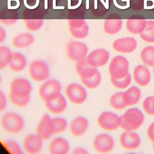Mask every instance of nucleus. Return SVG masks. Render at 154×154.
I'll list each match as a JSON object with an SVG mask.
<instances>
[{
    "mask_svg": "<svg viewBox=\"0 0 154 154\" xmlns=\"http://www.w3.org/2000/svg\"><path fill=\"white\" fill-rule=\"evenodd\" d=\"M47 14V10L42 6L26 8L22 12V18L26 28L31 31L41 28L43 24V17Z\"/></svg>",
    "mask_w": 154,
    "mask_h": 154,
    "instance_id": "nucleus-1",
    "label": "nucleus"
},
{
    "mask_svg": "<svg viewBox=\"0 0 154 154\" xmlns=\"http://www.w3.org/2000/svg\"><path fill=\"white\" fill-rule=\"evenodd\" d=\"M120 127L126 131L138 129L144 122V116L137 108L128 109L120 117Z\"/></svg>",
    "mask_w": 154,
    "mask_h": 154,
    "instance_id": "nucleus-2",
    "label": "nucleus"
},
{
    "mask_svg": "<svg viewBox=\"0 0 154 154\" xmlns=\"http://www.w3.org/2000/svg\"><path fill=\"white\" fill-rule=\"evenodd\" d=\"M1 125L4 131L11 134H17L23 128V118L18 114L8 112L5 113L1 120Z\"/></svg>",
    "mask_w": 154,
    "mask_h": 154,
    "instance_id": "nucleus-3",
    "label": "nucleus"
},
{
    "mask_svg": "<svg viewBox=\"0 0 154 154\" xmlns=\"http://www.w3.org/2000/svg\"><path fill=\"white\" fill-rule=\"evenodd\" d=\"M61 85L56 79H49L43 83L39 88L40 98L45 102L51 100L61 93Z\"/></svg>",
    "mask_w": 154,
    "mask_h": 154,
    "instance_id": "nucleus-4",
    "label": "nucleus"
},
{
    "mask_svg": "<svg viewBox=\"0 0 154 154\" xmlns=\"http://www.w3.org/2000/svg\"><path fill=\"white\" fill-rule=\"evenodd\" d=\"M129 62L123 56L117 55L114 57L109 66V72L111 78L120 79L128 73Z\"/></svg>",
    "mask_w": 154,
    "mask_h": 154,
    "instance_id": "nucleus-5",
    "label": "nucleus"
},
{
    "mask_svg": "<svg viewBox=\"0 0 154 154\" xmlns=\"http://www.w3.org/2000/svg\"><path fill=\"white\" fill-rule=\"evenodd\" d=\"M29 73L32 79L37 82H41L49 77L50 69L45 61L35 60L29 65Z\"/></svg>",
    "mask_w": 154,
    "mask_h": 154,
    "instance_id": "nucleus-6",
    "label": "nucleus"
},
{
    "mask_svg": "<svg viewBox=\"0 0 154 154\" xmlns=\"http://www.w3.org/2000/svg\"><path fill=\"white\" fill-rule=\"evenodd\" d=\"M32 89V85L28 79L23 78H17L10 83V94L17 97H28L30 96Z\"/></svg>",
    "mask_w": 154,
    "mask_h": 154,
    "instance_id": "nucleus-7",
    "label": "nucleus"
},
{
    "mask_svg": "<svg viewBox=\"0 0 154 154\" xmlns=\"http://www.w3.org/2000/svg\"><path fill=\"white\" fill-rule=\"evenodd\" d=\"M65 93L68 99L75 104L82 103L85 102L87 96L85 89L77 83L69 84L66 88Z\"/></svg>",
    "mask_w": 154,
    "mask_h": 154,
    "instance_id": "nucleus-8",
    "label": "nucleus"
},
{
    "mask_svg": "<svg viewBox=\"0 0 154 154\" xmlns=\"http://www.w3.org/2000/svg\"><path fill=\"white\" fill-rule=\"evenodd\" d=\"M88 52L87 45L79 41L70 42L67 46V54L69 58L75 61L85 58Z\"/></svg>",
    "mask_w": 154,
    "mask_h": 154,
    "instance_id": "nucleus-9",
    "label": "nucleus"
},
{
    "mask_svg": "<svg viewBox=\"0 0 154 154\" xmlns=\"http://www.w3.org/2000/svg\"><path fill=\"white\" fill-rule=\"evenodd\" d=\"M69 29L72 35L75 38H84L88 34L89 27L84 19H68Z\"/></svg>",
    "mask_w": 154,
    "mask_h": 154,
    "instance_id": "nucleus-10",
    "label": "nucleus"
},
{
    "mask_svg": "<svg viewBox=\"0 0 154 154\" xmlns=\"http://www.w3.org/2000/svg\"><path fill=\"white\" fill-rule=\"evenodd\" d=\"M97 123L105 130L114 131L120 126V118L111 112H103L98 117Z\"/></svg>",
    "mask_w": 154,
    "mask_h": 154,
    "instance_id": "nucleus-11",
    "label": "nucleus"
},
{
    "mask_svg": "<svg viewBox=\"0 0 154 154\" xmlns=\"http://www.w3.org/2000/svg\"><path fill=\"white\" fill-rule=\"evenodd\" d=\"M37 134L43 140H48L55 134L54 126L52 121V118L49 114H45L41 118L36 128Z\"/></svg>",
    "mask_w": 154,
    "mask_h": 154,
    "instance_id": "nucleus-12",
    "label": "nucleus"
},
{
    "mask_svg": "<svg viewBox=\"0 0 154 154\" xmlns=\"http://www.w3.org/2000/svg\"><path fill=\"white\" fill-rule=\"evenodd\" d=\"M109 52L104 49H97L91 51L86 57L87 63L94 67H98L105 65L108 59Z\"/></svg>",
    "mask_w": 154,
    "mask_h": 154,
    "instance_id": "nucleus-13",
    "label": "nucleus"
},
{
    "mask_svg": "<svg viewBox=\"0 0 154 154\" xmlns=\"http://www.w3.org/2000/svg\"><path fill=\"white\" fill-rule=\"evenodd\" d=\"M42 140L38 134H29L23 140V149L28 153H38L42 149Z\"/></svg>",
    "mask_w": 154,
    "mask_h": 154,
    "instance_id": "nucleus-14",
    "label": "nucleus"
},
{
    "mask_svg": "<svg viewBox=\"0 0 154 154\" xmlns=\"http://www.w3.org/2000/svg\"><path fill=\"white\" fill-rule=\"evenodd\" d=\"M94 149L99 153H107L110 152L114 147L112 138L105 134L97 135L93 141Z\"/></svg>",
    "mask_w": 154,
    "mask_h": 154,
    "instance_id": "nucleus-15",
    "label": "nucleus"
},
{
    "mask_svg": "<svg viewBox=\"0 0 154 154\" xmlns=\"http://www.w3.org/2000/svg\"><path fill=\"white\" fill-rule=\"evenodd\" d=\"M120 142L122 146L125 149L134 150L139 147L140 139L137 134L131 131H126L121 135Z\"/></svg>",
    "mask_w": 154,
    "mask_h": 154,
    "instance_id": "nucleus-16",
    "label": "nucleus"
},
{
    "mask_svg": "<svg viewBox=\"0 0 154 154\" xmlns=\"http://www.w3.org/2000/svg\"><path fill=\"white\" fill-rule=\"evenodd\" d=\"M122 27V20L117 14H111L105 20L103 23L104 31L109 34L118 32Z\"/></svg>",
    "mask_w": 154,
    "mask_h": 154,
    "instance_id": "nucleus-17",
    "label": "nucleus"
},
{
    "mask_svg": "<svg viewBox=\"0 0 154 154\" xmlns=\"http://www.w3.org/2000/svg\"><path fill=\"white\" fill-rule=\"evenodd\" d=\"M113 48L120 52L130 53L137 48V42L132 37H125L116 40L112 44Z\"/></svg>",
    "mask_w": 154,
    "mask_h": 154,
    "instance_id": "nucleus-18",
    "label": "nucleus"
},
{
    "mask_svg": "<svg viewBox=\"0 0 154 154\" xmlns=\"http://www.w3.org/2000/svg\"><path fill=\"white\" fill-rule=\"evenodd\" d=\"M146 22L143 16L134 15L127 20L126 28L132 34H140L146 28Z\"/></svg>",
    "mask_w": 154,
    "mask_h": 154,
    "instance_id": "nucleus-19",
    "label": "nucleus"
},
{
    "mask_svg": "<svg viewBox=\"0 0 154 154\" xmlns=\"http://www.w3.org/2000/svg\"><path fill=\"white\" fill-rule=\"evenodd\" d=\"M75 70L81 79H87L94 76L99 71L96 67L90 65L85 58L77 61Z\"/></svg>",
    "mask_w": 154,
    "mask_h": 154,
    "instance_id": "nucleus-20",
    "label": "nucleus"
},
{
    "mask_svg": "<svg viewBox=\"0 0 154 154\" xmlns=\"http://www.w3.org/2000/svg\"><path fill=\"white\" fill-rule=\"evenodd\" d=\"M46 108L53 114H60L63 112L67 107V101L65 97L60 94L54 99L45 102Z\"/></svg>",
    "mask_w": 154,
    "mask_h": 154,
    "instance_id": "nucleus-21",
    "label": "nucleus"
},
{
    "mask_svg": "<svg viewBox=\"0 0 154 154\" xmlns=\"http://www.w3.org/2000/svg\"><path fill=\"white\" fill-rule=\"evenodd\" d=\"M88 123L87 120L82 116L75 117L70 124V131L73 136L79 137L85 134L87 130Z\"/></svg>",
    "mask_w": 154,
    "mask_h": 154,
    "instance_id": "nucleus-22",
    "label": "nucleus"
},
{
    "mask_svg": "<svg viewBox=\"0 0 154 154\" xmlns=\"http://www.w3.org/2000/svg\"><path fill=\"white\" fill-rule=\"evenodd\" d=\"M48 149L51 154H66L70 149V146L66 140L57 137L51 141Z\"/></svg>",
    "mask_w": 154,
    "mask_h": 154,
    "instance_id": "nucleus-23",
    "label": "nucleus"
},
{
    "mask_svg": "<svg viewBox=\"0 0 154 154\" xmlns=\"http://www.w3.org/2000/svg\"><path fill=\"white\" fill-rule=\"evenodd\" d=\"M134 78L140 85H147L150 80V72L147 67L143 65L137 66L134 71Z\"/></svg>",
    "mask_w": 154,
    "mask_h": 154,
    "instance_id": "nucleus-24",
    "label": "nucleus"
},
{
    "mask_svg": "<svg viewBox=\"0 0 154 154\" xmlns=\"http://www.w3.org/2000/svg\"><path fill=\"white\" fill-rule=\"evenodd\" d=\"M19 13L16 9L5 7L0 11V22L5 25H11L17 22Z\"/></svg>",
    "mask_w": 154,
    "mask_h": 154,
    "instance_id": "nucleus-25",
    "label": "nucleus"
},
{
    "mask_svg": "<svg viewBox=\"0 0 154 154\" xmlns=\"http://www.w3.org/2000/svg\"><path fill=\"white\" fill-rule=\"evenodd\" d=\"M26 59L25 57L20 52H13L11 60L8 64L10 69L15 72L23 70L26 66Z\"/></svg>",
    "mask_w": 154,
    "mask_h": 154,
    "instance_id": "nucleus-26",
    "label": "nucleus"
},
{
    "mask_svg": "<svg viewBox=\"0 0 154 154\" xmlns=\"http://www.w3.org/2000/svg\"><path fill=\"white\" fill-rule=\"evenodd\" d=\"M34 40L33 35L28 32L20 33L14 36L12 40L13 46L16 48H25L31 45Z\"/></svg>",
    "mask_w": 154,
    "mask_h": 154,
    "instance_id": "nucleus-27",
    "label": "nucleus"
},
{
    "mask_svg": "<svg viewBox=\"0 0 154 154\" xmlns=\"http://www.w3.org/2000/svg\"><path fill=\"white\" fill-rule=\"evenodd\" d=\"M141 97V91L136 87L132 86L124 93V100L126 106L136 104Z\"/></svg>",
    "mask_w": 154,
    "mask_h": 154,
    "instance_id": "nucleus-28",
    "label": "nucleus"
},
{
    "mask_svg": "<svg viewBox=\"0 0 154 154\" xmlns=\"http://www.w3.org/2000/svg\"><path fill=\"white\" fill-rule=\"evenodd\" d=\"M141 38L145 42H154V21L148 20L144 29L140 34Z\"/></svg>",
    "mask_w": 154,
    "mask_h": 154,
    "instance_id": "nucleus-29",
    "label": "nucleus"
},
{
    "mask_svg": "<svg viewBox=\"0 0 154 154\" xmlns=\"http://www.w3.org/2000/svg\"><path fill=\"white\" fill-rule=\"evenodd\" d=\"M141 58L146 65L154 66V46L144 48L141 52Z\"/></svg>",
    "mask_w": 154,
    "mask_h": 154,
    "instance_id": "nucleus-30",
    "label": "nucleus"
},
{
    "mask_svg": "<svg viewBox=\"0 0 154 154\" xmlns=\"http://www.w3.org/2000/svg\"><path fill=\"white\" fill-rule=\"evenodd\" d=\"M13 53L11 50L5 46H0V70L8 65Z\"/></svg>",
    "mask_w": 154,
    "mask_h": 154,
    "instance_id": "nucleus-31",
    "label": "nucleus"
},
{
    "mask_svg": "<svg viewBox=\"0 0 154 154\" xmlns=\"http://www.w3.org/2000/svg\"><path fill=\"white\" fill-rule=\"evenodd\" d=\"M110 105L116 109H122L127 106L124 100V93L119 92L113 94L110 99Z\"/></svg>",
    "mask_w": 154,
    "mask_h": 154,
    "instance_id": "nucleus-32",
    "label": "nucleus"
},
{
    "mask_svg": "<svg viewBox=\"0 0 154 154\" xmlns=\"http://www.w3.org/2000/svg\"><path fill=\"white\" fill-rule=\"evenodd\" d=\"M87 8V5L83 3L76 8L68 9V19H84Z\"/></svg>",
    "mask_w": 154,
    "mask_h": 154,
    "instance_id": "nucleus-33",
    "label": "nucleus"
},
{
    "mask_svg": "<svg viewBox=\"0 0 154 154\" xmlns=\"http://www.w3.org/2000/svg\"><path fill=\"white\" fill-rule=\"evenodd\" d=\"M101 80V76L99 72H98L94 76L87 78V79H81L82 83L88 88H94L97 87Z\"/></svg>",
    "mask_w": 154,
    "mask_h": 154,
    "instance_id": "nucleus-34",
    "label": "nucleus"
},
{
    "mask_svg": "<svg viewBox=\"0 0 154 154\" xmlns=\"http://www.w3.org/2000/svg\"><path fill=\"white\" fill-rule=\"evenodd\" d=\"M52 121L54 126L55 134L61 133L66 129L67 122L65 119L62 117H55L52 119Z\"/></svg>",
    "mask_w": 154,
    "mask_h": 154,
    "instance_id": "nucleus-35",
    "label": "nucleus"
},
{
    "mask_svg": "<svg viewBox=\"0 0 154 154\" xmlns=\"http://www.w3.org/2000/svg\"><path fill=\"white\" fill-rule=\"evenodd\" d=\"M112 84L117 88L123 89L129 85L131 82V78L130 74L128 73L126 76L120 79H114L111 78Z\"/></svg>",
    "mask_w": 154,
    "mask_h": 154,
    "instance_id": "nucleus-36",
    "label": "nucleus"
},
{
    "mask_svg": "<svg viewBox=\"0 0 154 154\" xmlns=\"http://www.w3.org/2000/svg\"><path fill=\"white\" fill-rule=\"evenodd\" d=\"M4 146L6 149L13 154H22L23 152L17 143L13 140H7L4 142Z\"/></svg>",
    "mask_w": 154,
    "mask_h": 154,
    "instance_id": "nucleus-37",
    "label": "nucleus"
},
{
    "mask_svg": "<svg viewBox=\"0 0 154 154\" xmlns=\"http://www.w3.org/2000/svg\"><path fill=\"white\" fill-rule=\"evenodd\" d=\"M10 100L11 102L19 107H23L26 106L30 100V96L22 97H17L11 94L9 95Z\"/></svg>",
    "mask_w": 154,
    "mask_h": 154,
    "instance_id": "nucleus-38",
    "label": "nucleus"
},
{
    "mask_svg": "<svg viewBox=\"0 0 154 154\" xmlns=\"http://www.w3.org/2000/svg\"><path fill=\"white\" fill-rule=\"evenodd\" d=\"M144 111L149 115H154V96L146 97L143 103Z\"/></svg>",
    "mask_w": 154,
    "mask_h": 154,
    "instance_id": "nucleus-39",
    "label": "nucleus"
},
{
    "mask_svg": "<svg viewBox=\"0 0 154 154\" xmlns=\"http://www.w3.org/2000/svg\"><path fill=\"white\" fill-rule=\"evenodd\" d=\"M40 1L42 7L48 10L49 8H57L61 0H40Z\"/></svg>",
    "mask_w": 154,
    "mask_h": 154,
    "instance_id": "nucleus-40",
    "label": "nucleus"
},
{
    "mask_svg": "<svg viewBox=\"0 0 154 154\" xmlns=\"http://www.w3.org/2000/svg\"><path fill=\"white\" fill-rule=\"evenodd\" d=\"M144 0H130V7L134 11L141 10L144 8Z\"/></svg>",
    "mask_w": 154,
    "mask_h": 154,
    "instance_id": "nucleus-41",
    "label": "nucleus"
},
{
    "mask_svg": "<svg viewBox=\"0 0 154 154\" xmlns=\"http://www.w3.org/2000/svg\"><path fill=\"white\" fill-rule=\"evenodd\" d=\"M7 100L5 94L0 90V112L3 111L7 106Z\"/></svg>",
    "mask_w": 154,
    "mask_h": 154,
    "instance_id": "nucleus-42",
    "label": "nucleus"
},
{
    "mask_svg": "<svg viewBox=\"0 0 154 154\" xmlns=\"http://www.w3.org/2000/svg\"><path fill=\"white\" fill-rule=\"evenodd\" d=\"M22 1L27 8H34L36 7L37 0H22Z\"/></svg>",
    "mask_w": 154,
    "mask_h": 154,
    "instance_id": "nucleus-43",
    "label": "nucleus"
},
{
    "mask_svg": "<svg viewBox=\"0 0 154 154\" xmlns=\"http://www.w3.org/2000/svg\"><path fill=\"white\" fill-rule=\"evenodd\" d=\"M82 2V0H70V3L69 4V9L76 8L80 6Z\"/></svg>",
    "mask_w": 154,
    "mask_h": 154,
    "instance_id": "nucleus-44",
    "label": "nucleus"
},
{
    "mask_svg": "<svg viewBox=\"0 0 154 154\" xmlns=\"http://www.w3.org/2000/svg\"><path fill=\"white\" fill-rule=\"evenodd\" d=\"M147 135L149 139L154 143V123L149 126L147 130Z\"/></svg>",
    "mask_w": 154,
    "mask_h": 154,
    "instance_id": "nucleus-45",
    "label": "nucleus"
},
{
    "mask_svg": "<svg viewBox=\"0 0 154 154\" xmlns=\"http://www.w3.org/2000/svg\"><path fill=\"white\" fill-rule=\"evenodd\" d=\"M6 37V32L5 29L0 26V43H2Z\"/></svg>",
    "mask_w": 154,
    "mask_h": 154,
    "instance_id": "nucleus-46",
    "label": "nucleus"
},
{
    "mask_svg": "<svg viewBox=\"0 0 154 154\" xmlns=\"http://www.w3.org/2000/svg\"><path fill=\"white\" fill-rule=\"evenodd\" d=\"M73 153L75 154H86L88 153V152L84 148L82 147H78L74 149L73 151Z\"/></svg>",
    "mask_w": 154,
    "mask_h": 154,
    "instance_id": "nucleus-47",
    "label": "nucleus"
},
{
    "mask_svg": "<svg viewBox=\"0 0 154 154\" xmlns=\"http://www.w3.org/2000/svg\"><path fill=\"white\" fill-rule=\"evenodd\" d=\"M1 81H2V79H1V76H0V84H1Z\"/></svg>",
    "mask_w": 154,
    "mask_h": 154,
    "instance_id": "nucleus-48",
    "label": "nucleus"
},
{
    "mask_svg": "<svg viewBox=\"0 0 154 154\" xmlns=\"http://www.w3.org/2000/svg\"><path fill=\"white\" fill-rule=\"evenodd\" d=\"M153 149H154V143H153Z\"/></svg>",
    "mask_w": 154,
    "mask_h": 154,
    "instance_id": "nucleus-49",
    "label": "nucleus"
},
{
    "mask_svg": "<svg viewBox=\"0 0 154 154\" xmlns=\"http://www.w3.org/2000/svg\"><path fill=\"white\" fill-rule=\"evenodd\" d=\"M153 73H154V66H153Z\"/></svg>",
    "mask_w": 154,
    "mask_h": 154,
    "instance_id": "nucleus-50",
    "label": "nucleus"
}]
</instances>
